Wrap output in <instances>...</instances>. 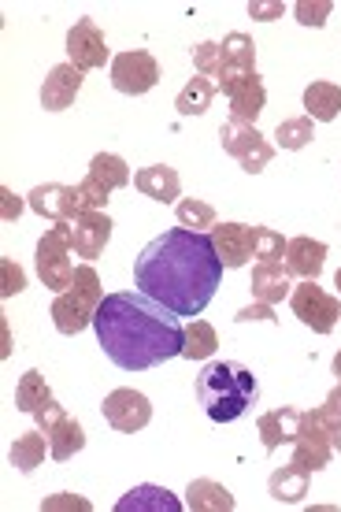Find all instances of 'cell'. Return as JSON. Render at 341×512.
<instances>
[{"mask_svg": "<svg viewBox=\"0 0 341 512\" xmlns=\"http://www.w3.org/2000/svg\"><path fill=\"white\" fill-rule=\"evenodd\" d=\"M212 242L219 260H223V268L234 271L253 260V227H245V223H215Z\"/></svg>", "mask_w": 341, "mask_h": 512, "instance_id": "cell-13", "label": "cell"}, {"mask_svg": "<svg viewBox=\"0 0 341 512\" xmlns=\"http://www.w3.org/2000/svg\"><path fill=\"white\" fill-rule=\"evenodd\" d=\"M215 86L212 78H204V75H193L190 82H186V90L175 97V108H178V116H204L208 108H212L215 101Z\"/></svg>", "mask_w": 341, "mask_h": 512, "instance_id": "cell-26", "label": "cell"}, {"mask_svg": "<svg viewBox=\"0 0 341 512\" xmlns=\"http://www.w3.org/2000/svg\"><path fill=\"white\" fill-rule=\"evenodd\" d=\"M323 412L334 416V420H341V379H338V386L327 394V401H323Z\"/></svg>", "mask_w": 341, "mask_h": 512, "instance_id": "cell-41", "label": "cell"}, {"mask_svg": "<svg viewBox=\"0 0 341 512\" xmlns=\"http://www.w3.org/2000/svg\"><path fill=\"white\" fill-rule=\"evenodd\" d=\"M0 271H4V286H0V294H4V297L23 294V290H26V275H23V268H19L15 260H4V264H0Z\"/></svg>", "mask_w": 341, "mask_h": 512, "instance_id": "cell-37", "label": "cell"}, {"mask_svg": "<svg viewBox=\"0 0 341 512\" xmlns=\"http://www.w3.org/2000/svg\"><path fill=\"white\" fill-rule=\"evenodd\" d=\"M219 145H223V153L234 156L241 164V171H249V175H260V171L271 164V156H275L271 141H267L260 130L249 127V123H234V119L219 127Z\"/></svg>", "mask_w": 341, "mask_h": 512, "instance_id": "cell-8", "label": "cell"}, {"mask_svg": "<svg viewBox=\"0 0 341 512\" xmlns=\"http://www.w3.org/2000/svg\"><path fill=\"white\" fill-rule=\"evenodd\" d=\"M219 346V338H215V327L208 320H193L186 327V346H182V357L186 360H208Z\"/></svg>", "mask_w": 341, "mask_h": 512, "instance_id": "cell-31", "label": "cell"}, {"mask_svg": "<svg viewBox=\"0 0 341 512\" xmlns=\"http://www.w3.org/2000/svg\"><path fill=\"white\" fill-rule=\"evenodd\" d=\"M219 49H223V75H219V90L227 93L230 86H238L241 78H253L260 75L256 71V41L249 34H227V38L219 41Z\"/></svg>", "mask_w": 341, "mask_h": 512, "instance_id": "cell-11", "label": "cell"}, {"mask_svg": "<svg viewBox=\"0 0 341 512\" xmlns=\"http://www.w3.org/2000/svg\"><path fill=\"white\" fill-rule=\"evenodd\" d=\"M334 12V4L330 0H297L293 4V15H297V23L301 26H323Z\"/></svg>", "mask_w": 341, "mask_h": 512, "instance_id": "cell-36", "label": "cell"}, {"mask_svg": "<svg viewBox=\"0 0 341 512\" xmlns=\"http://www.w3.org/2000/svg\"><path fill=\"white\" fill-rule=\"evenodd\" d=\"M227 97H230V119H234V123H249V127H256V119H260V112H264V104H267L264 78L260 75L241 78L238 86H230L227 90Z\"/></svg>", "mask_w": 341, "mask_h": 512, "instance_id": "cell-17", "label": "cell"}, {"mask_svg": "<svg viewBox=\"0 0 341 512\" xmlns=\"http://www.w3.org/2000/svg\"><path fill=\"white\" fill-rule=\"evenodd\" d=\"M223 260L215 253L212 234L175 227L152 238L134 260V282L152 301L175 316H201L219 290Z\"/></svg>", "mask_w": 341, "mask_h": 512, "instance_id": "cell-1", "label": "cell"}, {"mask_svg": "<svg viewBox=\"0 0 341 512\" xmlns=\"http://www.w3.org/2000/svg\"><path fill=\"white\" fill-rule=\"evenodd\" d=\"M89 179H97L108 193L123 190V186H130V167L123 156L115 153H97L93 160H89Z\"/></svg>", "mask_w": 341, "mask_h": 512, "instance_id": "cell-28", "label": "cell"}, {"mask_svg": "<svg viewBox=\"0 0 341 512\" xmlns=\"http://www.w3.org/2000/svg\"><path fill=\"white\" fill-rule=\"evenodd\" d=\"M297 427H301V412L290 409V405L264 412V416L256 420V431H260V442H264L267 453H275L278 446H293Z\"/></svg>", "mask_w": 341, "mask_h": 512, "instance_id": "cell-18", "label": "cell"}, {"mask_svg": "<svg viewBox=\"0 0 341 512\" xmlns=\"http://www.w3.org/2000/svg\"><path fill=\"white\" fill-rule=\"evenodd\" d=\"M134 186H138L145 197L160 201V205H175L178 193H182V179H178V171L175 167H167V164H152V167L134 171Z\"/></svg>", "mask_w": 341, "mask_h": 512, "instance_id": "cell-20", "label": "cell"}, {"mask_svg": "<svg viewBox=\"0 0 341 512\" xmlns=\"http://www.w3.org/2000/svg\"><path fill=\"white\" fill-rule=\"evenodd\" d=\"M312 138H316V123L308 116H297V119H282L275 127V141L282 145V149H290V153H297V149H304V145H312Z\"/></svg>", "mask_w": 341, "mask_h": 512, "instance_id": "cell-32", "label": "cell"}, {"mask_svg": "<svg viewBox=\"0 0 341 512\" xmlns=\"http://www.w3.org/2000/svg\"><path fill=\"white\" fill-rule=\"evenodd\" d=\"M238 323H249V320H264V323H278V316H275V305H264V301H256V305H249V308H241L238 316H234Z\"/></svg>", "mask_w": 341, "mask_h": 512, "instance_id": "cell-38", "label": "cell"}, {"mask_svg": "<svg viewBox=\"0 0 341 512\" xmlns=\"http://www.w3.org/2000/svg\"><path fill=\"white\" fill-rule=\"evenodd\" d=\"M327 264V245L316 238H290L286 242V271L297 279H319Z\"/></svg>", "mask_w": 341, "mask_h": 512, "instance_id": "cell-19", "label": "cell"}, {"mask_svg": "<svg viewBox=\"0 0 341 512\" xmlns=\"http://www.w3.org/2000/svg\"><path fill=\"white\" fill-rule=\"evenodd\" d=\"M304 108L312 123H334L341 116V86L334 82H312L304 90Z\"/></svg>", "mask_w": 341, "mask_h": 512, "instance_id": "cell-24", "label": "cell"}, {"mask_svg": "<svg viewBox=\"0 0 341 512\" xmlns=\"http://www.w3.org/2000/svg\"><path fill=\"white\" fill-rule=\"evenodd\" d=\"M45 435H49V446H52V453H49L52 461H71L78 449L86 446V431H82V423H78L75 416H67V412L52 423Z\"/></svg>", "mask_w": 341, "mask_h": 512, "instance_id": "cell-23", "label": "cell"}, {"mask_svg": "<svg viewBox=\"0 0 341 512\" xmlns=\"http://www.w3.org/2000/svg\"><path fill=\"white\" fill-rule=\"evenodd\" d=\"M119 512H141V509H149V512H178L182 509V501L171 494V490L164 487H134L127 494V498H119V505H115Z\"/></svg>", "mask_w": 341, "mask_h": 512, "instance_id": "cell-25", "label": "cell"}, {"mask_svg": "<svg viewBox=\"0 0 341 512\" xmlns=\"http://www.w3.org/2000/svg\"><path fill=\"white\" fill-rule=\"evenodd\" d=\"M286 12V8H282V4H249V15H253V19H264V23H271V19H278V15Z\"/></svg>", "mask_w": 341, "mask_h": 512, "instance_id": "cell-39", "label": "cell"}, {"mask_svg": "<svg viewBox=\"0 0 341 512\" xmlns=\"http://www.w3.org/2000/svg\"><path fill=\"white\" fill-rule=\"evenodd\" d=\"M101 412L119 435H134L141 427H149V420H152L149 397L138 394V390H127V386H123V390H112V394L104 397Z\"/></svg>", "mask_w": 341, "mask_h": 512, "instance_id": "cell-10", "label": "cell"}, {"mask_svg": "<svg viewBox=\"0 0 341 512\" xmlns=\"http://www.w3.org/2000/svg\"><path fill=\"white\" fill-rule=\"evenodd\" d=\"M71 234H75V253L97 260L112 238V219H108V212H82L71 219Z\"/></svg>", "mask_w": 341, "mask_h": 512, "instance_id": "cell-16", "label": "cell"}, {"mask_svg": "<svg viewBox=\"0 0 341 512\" xmlns=\"http://www.w3.org/2000/svg\"><path fill=\"white\" fill-rule=\"evenodd\" d=\"M249 286H253L256 301H264V305H278V301H286V297L293 294L290 271H286L282 260H278V264H256Z\"/></svg>", "mask_w": 341, "mask_h": 512, "instance_id": "cell-21", "label": "cell"}, {"mask_svg": "<svg viewBox=\"0 0 341 512\" xmlns=\"http://www.w3.org/2000/svg\"><path fill=\"white\" fill-rule=\"evenodd\" d=\"M178 227H190V231H212L215 227V208L208 201H197V197H186L178 201Z\"/></svg>", "mask_w": 341, "mask_h": 512, "instance_id": "cell-33", "label": "cell"}, {"mask_svg": "<svg viewBox=\"0 0 341 512\" xmlns=\"http://www.w3.org/2000/svg\"><path fill=\"white\" fill-rule=\"evenodd\" d=\"M334 286H338V297H341V268H338V275H334Z\"/></svg>", "mask_w": 341, "mask_h": 512, "instance_id": "cell-44", "label": "cell"}, {"mask_svg": "<svg viewBox=\"0 0 341 512\" xmlns=\"http://www.w3.org/2000/svg\"><path fill=\"white\" fill-rule=\"evenodd\" d=\"M193 71L219 82V75H223V49H219V41H201V45H193Z\"/></svg>", "mask_w": 341, "mask_h": 512, "instance_id": "cell-35", "label": "cell"}, {"mask_svg": "<svg viewBox=\"0 0 341 512\" xmlns=\"http://www.w3.org/2000/svg\"><path fill=\"white\" fill-rule=\"evenodd\" d=\"M253 256L256 264H278L286 256V238L271 227H253Z\"/></svg>", "mask_w": 341, "mask_h": 512, "instance_id": "cell-34", "label": "cell"}, {"mask_svg": "<svg viewBox=\"0 0 341 512\" xmlns=\"http://www.w3.org/2000/svg\"><path fill=\"white\" fill-rule=\"evenodd\" d=\"M67 56L78 71H97V67L108 64V45H104V34L97 19H78L67 34Z\"/></svg>", "mask_w": 341, "mask_h": 512, "instance_id": "cell-12", "label": "cell"}, {"mask_svg": "<svg viewBox=\"0 0 341 512\" xmlns=\"http://www.w3.org/2000/svg\"><path fill=\"white\" fill-rule=\"evenodd\" d=\"M290 308L316 334H330L341 320V297H330L323 286H316V279H301V286H293Z\"/></svg>", "mask_w": 341, "mask_h": 512, "instance_id": "cell-7", "label": "cell"}, {"mask_svg": "<svg viewBox=\"0 0 341 512\" xmlns=\"http://www.w3.org/2000/svg\"><path fill=\"white\" fill-rule=\"evenodd\" d=\"M186 509L193 512H230L234 509V494L215 479H193L186 490Z\"/></svg>", "mask_w": 341, "mask_h": 512, "instance_id": "cell-22", "label": "cell"}, {"mask_svg": "<svg viewBox=\"0 0 341 512\" xmlns=\"http://www.w3.org/2000/svg\"><path fill=\"white\" fill-rule=\"evenodd\" d=\"M71 249H75V234H71V219H60L52 231H45V238L38 242V279L45 282V290L64 294L67 286L75 282V264H71Z\"/></svg>", "mask_w": 341, "mask_h": 512, "instance_id": "cell-5", "label": "cell"}, {"mask_svg": "<svg viewBox=\"0 0 341 512\" xmlns=\"http://www.w3.org/2000/svg\"><path fill=\"white\" fill-rule=\"evenodd\" d=\"M49 401H56V397H52L49 383H45L41 372H26L23 379H19V386H15V405H19V412L34 416V412L45 409Z\"/></svg>", "mask_w": 341, "mask_h": 512, "instance_id": "cell-30", "label": "cell"}, {"mask_svg": "<svg viewBox=\"0 0 341 512\" xmlns=\"http://www.w3.org/2000/svg\"><path fill=\"white\" fill-rule=\"evenodd\" d=\"M267 490H271V498L275 501L297 505V501H304V494H308V472L297 468V464H286V468H278V472L271 475Z\"/></svg>", "mask_w": 341, "mask_h": 512, "instance_id": "cell-29", "label": "cell"}, {"mask_svg": "<svg viewBox=\"0 0 341 512\" xmlns=\"http://www.w3.org/2000/svg\"><path fill=\"white\" fill-rule=\"evenodd\" d=\"M260 383H256L253 368H245L238 360H212L204 364L197 375V401L208 420L234 423L256 405Z\"/></svg>", "mask_w": 341, "mask_h": 512, "instance_id": "cell-3", "label": "cell"}, {"mask_svg": "<svg viewBox=\"0 0 341 512\" xmlns=\"http://www.w3.org/2000/svg\"><path fill=\"white\" fill-rule=\"evenodd\" d=\"M82 75H86V71H78L71 60L52 67L49 78H45V86H41V108H45V112H64V108H71L78 90H82Z\"/></svg>", "mask_w": 341, "mask_h": 512, "instance_id": "cell-14", "label": "cell"}, {"mask_svg": "<svg viewBox=\"0 0 341 512\" xmlns=\"http://www.w3.org/2000/svg\"><path fill=\"white\" fill-rule=\"evenodd\" d=\"M330 372H334V375H338V379H341V349H338V357L330 360Z\"/></svg>", "mask_w": 341, "mask_h": 512, "instance_id": "cell-43", "label": "cell"}, {"mask_svg": "<svg viewBox=\"0 0 341 512\" xmlns=\"http://www.w3.org/2000/svg\"><path fill=\"white\" fill-rule=\"evenodd\" d=\"M45 509H82V512H89V501L86 498H49L45 501Z\"/></svg>", "mask_w": 341, "mask_h": 512, "instance_id": "cell-40", "label": "cell"}, {"mask_svg": "<svg viewBox=\"0 0 341 512\" xmlns=\"http://www.w3.org/2000/svg\"><path fill=\"white\" fill-rule=\"evenodd\" d=\"M156 82H160V64H156L152 52L134 49V52H119L112 60V86L119 93L141 97V93H149Z\"/></svg>", "mask_w": 341, "mask_h": 512, "instance_id": "cell-9", "label": "cell"}, {"mask_svg": "<svg viewBox=\"0 0 341 512\" xmlns=\"http://www.w3.org/2000/svg\"><path fill=\"white\" fill-rule=\"evenodd\" d=\"M0 197H4V219H19V212H23V201H19V197H12V190H0Z\"/></svg>", "mask_w": 341, "mask_h": 512, "instance_id": "cell-42", "label": "cell"}, {"mask_svg": "<svg viewBox=\"0 0 341 512\" xmlns=\"http://www.w3.org/2000/svg\"><path fill=\"white\" fill-rule=\"evenodd\" d=\"M45 453H52V446L41 427L38 431H26V435H19L12 442V464L19 472H34L38 464H45Z\"/></svg>", "mask_w": 341, "mask_h": 512, "instance_id": "cell-27", "label": "cell"}, {"mask_svg": "<svg viewBox=\"0 0 341 512\" xmlns=\"http://www.w3.org/2000/svg\"><path fill=\"white\" fill-rule=\"evenodd\" d=\"M334 457V442H330V423L323 409H308L301 412V427H297V438H293V461L304 472H323Z\"/></svg>", "mask_w": 341, "mask_h": 512, "instance_id": "cell-6", "label": "cell"}, {"mask_svg": "<svg viewBox=\"0 0 341 512\" xmlns=\"http://www.w3.org/2000/svg\"><path fill=\"white\" fill-rule=\"evenodd\" d=\"M93 331L104 357L123 372H149L156 364L182 357L186 346V327L178 323L175 312L134 290L104 297Z\"/></svg>", "mask_w": 341, "mask_h": 512, "instance_id": "cell-2", "label": "cell"}, {"mask_svg": "<svg viewBox=\"0 0 341 512\" xmlns=\"http://www.w3.org/2000/svg\"><path fill=\"white\" fill-rule=\"evenodd\" d=\"M101 305H104L101 275H97L93 264H82L75 271V282L52 301V323H56L60 334H82L89 323L97 320V308Z\"/></svg>", "mask_w": 341, "mask_h": 512, "instance_id": "cell-4", "label": "cell"}, {"mask_svg": "<svg viewBox=\"0 0 341 512\" xmlns=\"http://www.w3.org/2000/svg\"><path fill=\"white\" fill-rule=\"evenodd\" d=\"M26 197H30V208H34L38 216H49V219H56V223L78 216V186L45 182V186H34Z\"/></svg>", "mask_w": 341, "mask_h": 512, "instance_id": "cell-15", "label": "cell"}]
</instances>
